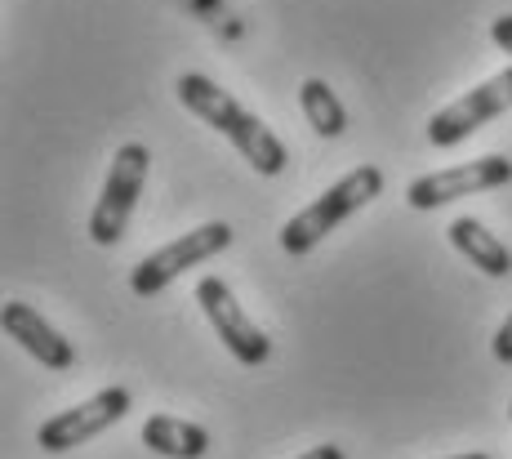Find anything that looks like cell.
<instances>
[{"label": "cell", "instance_id": "cell-16", "mask_svg": "<svg viewBox=\"0 0 512 459\" xmlns=\"http://www.w3.org/2000/svg\"><path fill=\"white\" fill-rule=\"evenodd\" d=\"M450 459H490V455H481V451H472V455H450Z\"/></svg>", "mask_w": 512, "mask_h": 459}, {"label": "cell", "instance_id": "cell-10", "mask_svg": "<svg viewBox=\"0 0 512 459\" xmlns=\"http://www.w3.org/2000/svg\"><path fill=\"white\" fill-rule=\"evenodd\" d=\"M450 246H455L472 268L486 272V277H508L512 272V250L477 219H455L450 223Z\"/></svg>", "mask_w": 512, "mask_h": 459}, {"label": "cell", "instance_id": "cell-7", "mask_svg": "<svg viewBox=\"0 0 512 459\" xmlns=\"http://www.w3.org/2000/svg\"><path fill=\"white\" fill-rule=\"evenodd\" d=\"M130 402H134L130 388H103V393H94L90 402H81L72 410H58L54 419L41 424V451L63 455V451H76V446L94 442L98 433H107L112 424H121Z\"/></svg>", "mask_w": 512, "mask_h": 459}, {"label": "cell", "instance_id": "cell-4", "mask_svg": "<svg viewBox=\"0 0 512 459\" xmlns=\"http://www.w3.org/2000/svg\"><path fill=\"white\" fill-rule=\"evenodd\" d=\"M228 246H232V228H228V223H201V228L183 232L179 241L161 246L156 255H147L139 268H134L130 290H134V295H143V299L161 295V290L170 286V281H179L187 268H196V263L214 259L219 250H228Z\"/></svg>", "mask_w": 512, "mask_h": 459}, {"label": "cell", "instance_id": "cell-3", "mask_svg": "<svg viewBox=\"0 0 512 459\" xmlns=\"http://www.w3.org/2000/svg\"><path fill=\"white\" fill-rule=\"evenodd\" d=\"M147 165H152V152L143 143H121L112 156V170H107L103 197H98L94 214H90V237L98 246H116L125 237V223H130L134 205H139V192L147 183Z\"/></svg>", "mask_w": 512, "mask_h": 459}, {"label": "cell", "instance_id": "cell-11", "mask_svg": "<svg viewBox=\"0 0 512 459\" xmlns=\"http://www.w3.org/2000/svg\"><path fill=\"white\" fill-rule=\"evenodd\" d=\"M143 442L152 446L156 455L165 459H201L210 451V433L201 424H187V419L174 415H152L143 424Z\"/></svg>", "mask_w": 512, "mask_h": 459}, {"label": "cell", "instance_id": "cell-12", "mask_svg": "<svg viewBox=\"0 0 512 459\" xmlns=\"http://www.w3.org/2000/svg\"><path fill=\"white\" fill-rule=\"evenodd\" d=\"M299 107H303V116H308L312 130L326 134V139H339V134L348 130V112H343L339 94H334L326 81H317V76L299 85Z\"/></svg>", "mask_w": 512, "mask_h": 459}, {"label": "cell", "instance_id": "cell-8", "mask_svg": "<svg viewBox=\"0 0 512 459\" xmlns=\"http://www.w3.org/2000/svg\"><path fill=\"white\" fill-rule=\"evenodd\" d=\"M508 179H512V161H504V156H481V161L450 165V170H437V174H423V179L410 183L406 197H410L415 210H437V205L472 197V192L504 188Z\"/></svg>", "mask_w": 512, "mask_h": 459}, {"label": "cell", "instance_id": "cell-1", "mask_svg": "<svg viewBox=\"0 0 512 459\" xmlns=\"http://www.w3.org/2000/svg\"><path fill=\"white\" fill-rule=\"evenodd\" d=\"M174 90H179V103L187 107V112L201 116L205 125H214V130H219L223 139H228L232 148L241 152L259 174L277 179V174L285 170V161H290V156H285V143H281L277 134H272L254 112H245V107L236 103L228 90H219L210 76L183 72Z\"/></svg>", "mask_w": 512, "mask_h": 459}, {"label": "cell", "instance_id": "cell-17", "mask_svg": "<svg viewBox=\"0 0 512 459\" xmlns=\"http://www.w3.org/2000/svg\"><path fill=\"white\" fill-rule=\"evenodd\" d=\"M508 415H512V406H508Z\"/></svg>", "mask_w": 512, "mask_h": 459}, {"label": "cell", "instance_id": "cell-2", "mask_svg": "<svg viewBox=\"0 0 512 459\" xmlns=\"http://www.w3.org/2000/svg\"><path fill=\"white\" fill-rule=\"evenodd\" d=\"M379 192H383V170L379 165H357V170H348L326 192V197H317L308 210H299L290 223H285L281 228V250L285 255H294V259L312 255V250L326 241V232H334L343 219H352V214H357L361 205H370Z\"/></svg>", "mask_w": 512, "mask_h": 459}, {"label": "cell", "instance_id": "cell-9", "mask_svg": "<svg viewBox=\"0 0 512 459\" xmlns=\"http://www.w3.org/2000/svg\"><path fill=\"white\" fill-rule=\"evenodd\" d=\"M0 326H5L9 339H18V348H23V353H32L36 361H41L45 370H72L76 366L72 339L58 335V330L49 326V321L32 304H5V312H0Z\"/></svg>", "mask_w": 512, "mask_h": 459}, {"label": "cell", "instance_id": "cell-5", "mask_svg": "<svg viewBox=\"0 0 512 459\" xmlns=\"http://www.w3.org/2000/svg\"><path fill=\"white\" fill-rule=\"evenodd\" d=\"M512 107V63L499 76H490L486 85L468 90L464 99H455L450 107H441L428 121V143L432 148H455L468 134H477L481 125H490L495 116H504Z\"/></svg>", "mask_w": 512, "mask_h": 459}, {"label": "cell", "instance_id": "cell-14", "mask_svg": "<svg viewBox=\"0 0 512 459\" xmlns=\"http://www.w3.org/2000/svg\"><path fill=\"white\" fill-rule=\"evenodd\" d=\"M495 357L504 361V366H512V317L499 326V335H495Z\"/></svg>", "mask_w": 512, "mask_h": 459}, {"label": "cell", "instance_id": "cell-13", "mask_svg": "<svg viewBox=\"0 0 512 459\" xmlns=\"http://www.w3.org/2000/svg\"><path fill=\"white\" fill-rule=\"evenodd\" d=\"M490 36H495V45H499V50L512 54V14L495 18V23H490Z\"/></svg>", "mask_w": 512, "mask_h": 459}, {"label": "cell", "instance_id": "cell-6", "mask_svg": "<svg viewBox=\"0 0 512 459\" xmlns=\"http://www.w3.org/2000/svg\"><path fill=\"white\" fill-rule=\"evenodd\" d=\"M196 304L205 308L210 326L219 330V339L228 344V353L241 361V366H263V361L272 357L268 335H263V330L254 326L250 312L236 304V295L228 290V281H219V277H201V281H196Z\"/></svg>", "mask_w": 512, "mask_h": 459}, {"label": "cell", "instance_id": "cell-15", "mask_svg": "<svg viewBox=\"0 0 512 459\" xmlns=\"http://www.w3.org/2000/svg\"><path fill=\"white\" fill-rule=\"evenodd\" d=\"M299 459H348V455H343V446H312V451L308 455H299Z\"/></svg>", "mask_w": 512, "mask_h": 459}]
</instances>
